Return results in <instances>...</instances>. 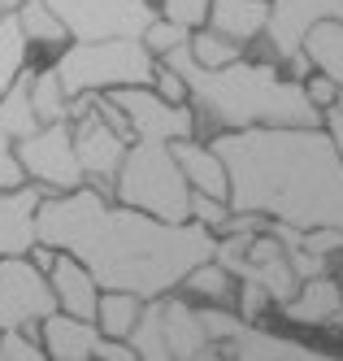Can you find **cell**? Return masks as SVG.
<instances>
[{
    "mask_svg": "<svg viewBox=\"0 0 343 361\" xmlns=\"http://www.w3.org/2000/svg\"><path fill=\"white\" fill-rule=\"evenodd\" d=\"M222 357H239V361H261V357H282V361H308V357H326V348L308 344V340H296L287 331H274L266 318L261 322H248L239 340L222 344Z\"/></svg>",
    "mask_w": 343,
    "mask_h": 361,
    "instance_id": "obj_15",
    "label": "cell"
},
{
    "mask_svg": "<svg viewBox=\"0 0 343 361\" xmlns=\"http://www.w3.org/2000/svg\"><path fill=\"white\" fill-rule=\"evenodd\" d=\"M304 57L313 70L330 74L339 83V105H343V18H326L304 35Z\"/></svg>",
    "mask_w": 343,
    "mask_h": 361,
    "instance_id": "obj_22",
    "label": "cell"
},
{
    "mask_svg": "<svg viewBox=\"0 0 343 361\" xmlns=\"http://www.w3.org/2000/svg\"><path fill=\"white\" fill-rule=\"evenodd\" d=\"M96 361H139V353H135V344H130V340L100 335V340H96Z\"/></svg>",
    "mask_w": 343,
    "mask_h": 361,
    "instance_id": "obj_37",
    "label": "cell"
},
{
    "mask_svg": "<svg viewBox=\"0 0 343 361\" xmlns=\"http://www.w3.org/2000/svg\"><path fill=\"white\" fill-rule=\"evenodd\" d=\"M274 296L261 288L256 279H239V314L248 318V322H261V318H270L274 314Z\"/></svg>",
    "mask_w": 343,
    "mask_h": 361,
    "instance_id": "obj_33",
    "label": "cell"
},
{
    "mask_svg": "<svg viewBox=\"0 0 343 361\" xmlns=\"http://www.w3.org/2000/svg\"><path fill=\"white\" fill-rule=\"evenodd\" d=\"M178 292H187L192 300H204V305H235L239 309V279H235L218 257H204L200 266H192Z\"/></svg>",
    "mask_w": 343,
    "mask_h": 361,
    "instance_id": "obj_21",
    "label": "cell"
},
{
    "mask_svg": "<svg viewBox=\"0 0 343 361\" xmlns=\"http://www.w3.org/2000/svg\"><path fill=\"white\" fill-rule=\"evenodd\" d=\"M66 22L70 39H144L156 0H48Z\"/></svg>",
    "mask_w": 343,
    "mask_h": 361,
    "instance_id": "obj_6",
    "label": "cell"
},
{
    "mask_svg": "<svg viewBox=\"0 0 343 361\" xmlns=\"http://www.w3.org/2000/svg\"><path fill=\"white\" fill-rule=\"evenodd\" d=\"M48 192L39 183H22L0 192V257H13V252H31L35 248V209Z\"/></svg>",
    "mask_w": 343,
    "mask_h": 361,
    "instance_id": "obj_14",
    "label": "cell"
},
{
    "mask_svg": "<svg viewBox=\"0 0 343 361\" xmlns=\"http://www.w3.org/2000/svg\"><path fill=\"white\" fill-rule=\"evenodd\" d=\"M35 235L74 252L100 288H122L144 300L178 292L187 270L213 257L218 244V235L200 222H161L92 183L48 192L35 209Z\"/></svg>",
    "mask_w": 343,
    "mask_h": 361,
    "instance_id": "obj_1",
    "label": "cell"
},
{
    "mask_svg": "<svg viewBox=\"0 0 343 361\" xmlns=\"http://www.w3.org/2000/svg\"><path fill=\"white\" fill-rule=\"evenodd\" d=\"M0 361H5V344H0Z\"/></svg>",
    "mask_w": 343,
    "mask_h": 361,
    "instance_id": "obj_40",
    "label": "cell"
},
{
    "mask_svg": "<svg viewBox=\"0 0 343 361\" xmlns=\"http://www.w3.org/2000/svg\"><path fill=\"white\" fill-rule=\"evenodd\" d=\"M326 18H343V0H270L266 53L261 57H274L292 79H304L313 70L304 57V35Z\"/></svg>",
    "mask_w": 343,
    "mask_h": 361,
    "instance_id": "obj_7",
    "label": "cell"
},
{
    "mask_svg": "<svg viewBox=\"0 0 343 361\" xmlns=\"http://www.w3.org/2000/svg\"><path fill=\"white\" fill-rule=\"evenodd\" d=\"M61 83L70 96L78 92H113V87H152L161 57L144 39H70L57 57Z\"/></svg>",
    "mask_w": 343,
    "mask_h": 361,
    "instance_id": "obj_5",
    "label": "cell"
},
{
    "mask_svg": "<svg viewBox=\"0 0 343 361\" xmlns=\"http://www.w3.org/2000/svg\"><path fill=\"white\" fill-rule=\"evenodd\" d=\"M39 340L48 348V361H96V340L100 326L96 318H78V314H48L39 322Z\"/></svg>",
    "mask_w": 343,
    "mask_h": 361,
    "instance_id": "obj_17",
    "label": "cell"
},
{
    "mask_svg": "<svg viewBox=\"0 0 343 361\" xmlns=\"http://www.w3.org/2000/svg\"><path fill=\"white\" fill-rule=\"evenodd\" d=\"M196 309H200V322L208 331V340H213L218 348L230 344V340H239L244 326H248V318L235 305H204V300H196Z\"/></svg>",
    "mask_w": 343,
    "mask_h": 361,
    "instance_id": "obj_29",
    "label": "cell"
},
{
    "mask_svg": "<svg viewBox=\"0 0 343 361\" xmlns=\"http://www.w3.org/2000/svg\"><path fill=\"white\" fill-rule=\"evenodd\" d=\"M22 183H31L22 170V157H18V140L9 131H0V192H9V188H22Z\"/></svg>",
    "mask_w": 343,
    "mask_h": 361,
    "instance_id": "obj_34",
    "label": "cell"
},
{
    "mask_svg": "<svg viewBox=\"0 0 343 361\" xmlns=\"http://www.w3.org/2000/svg\"><path fill=\"white\" fill-rule=\"evenodd\" d=\"M113 200L161 222H192V183L166 140H130L113 178Z\"/></svg>",
    "mask_w": 343,
    "mask_h": 361,
    "instance_id": "obj_4",
    "label": "cell"
},
{
    "mask_svg": "<svg viewBox=\"0 0 343 361\" xmlns=\"http://www.w3.org/2000/svg\"><path fill=\"white\" fill-rule=\"evenodd\" d=\"M130 344H135V353L144 361H170V340H166V300L152 296L144 300V314L135 322V331H130Z\"/></svg>",
    "mask_w": 343,
    "mask_h": 361,
    "instance_id": "obj_25",
    "label": "cell"
},
{
    "mask_svg": "<svg viewBox=\"0 0 343 361\" xmlns=\"http://www.w3.org/2000/svg\"><path fill=\"white\" fill-rule=\"evenodd\" d=\"M170 148H174L182 174H187L192 192H208V196L230 200V170H226L222 152H218L213 144L200 140V135H187V140H174Z\"/></svg>",
    "mask_w": 343,
    "mask_h": 361,
    "instance_id": "obj_19",
    "label": "cell"
},
{
    "mask_svg": "<svg viewBox=\"0 0 343 361\" xmlns=\"http://www.w3.org/2000/svg\"><path fill=\"white\" fill-rule=\"evenodd\" d=\"M48 283H52V292H57V305L66 309V314H78V318H96V309H100V283L96 274L78 262L74 252H57V262L48 266Z\"/></svg>",
    "mask_w": 343,
    "mask_h": 361,
    "instance_id": "obj_18",
    "label": "cell"
},
{
    "mask_svg": "<svg viewBox=\"0 0 343 361\" xmlns=\"http://www.w3.org/2000/svg\"><path fill=\"white\" fill-rule=\"evenodd\" d=\"M18 157L31 183L44 192H74L87 183L83 161L74 152V126L70 122H44L35 135L18 140Z\"/></svg>",
    "mask_w": 343,
    "mask_h": 361,
    "instance_id": "obj_9",
    "label": "cell"
},
{
    "mask_svg": "<svg viewBox=\"0 0 343 361\" xmlns=\"http://www.w3.org/2000/svg\"><path fill=\"white\" fill-rule=\"evenodd\" d=\"M304 92H308V100H313L322 114H326L330 105H339V83L330 79V74H322V70H308V74H304Z\"/></svg>",
    "mask_w": 343,
    "mask_h": 361,
    "instance_id": "obj_35",
    "label": "cell"
},
{
    "mask_svg": "<svg viewBox=\"0 0 343 361\" xmlns=\"http://www.w3.org/2000/svg\"><path fill=\"white\" fill-rule=\"evenodd\" d=\"M18 5H22V0H0V18H9V13H18Z\"/></svg>",
    "mask_w": 343,
    "mask_h": 361,
    "instance_id": "obj_39",
    "label": "cell"
},
{
    "mask_svg": "<svg viewBox=\"0 0 343 361\" xmlns=\"http://www.w3.org/2000/svg\"><path fill=\"white\" fill-rule=\"evenodd\" d=\"M270 22V0H213L208 5V27L239 39V44H261Z\"/></svg>",
    "mask_w": 343,
    "mask_h": 361,
    "instance_id": "obj_20",
    "label": "cell"
},
{
    "mask_svg": "<svg viewBox=\"0 0 343 361\" xmlns=\"http://www.w3.org/2000/svg\"><path fill=\"white\" fill-rule=\"evenodd\" d=\"M0 344H5V361H44V357H48L39 331H26V326L0 331Z\"/></svg>",
    "mask_w": 343,
    "mask_h": 361,
    "instance_id": "obj_31",
    "label": "cell"
},
{
    "mask_svg": "<svg viewBox=\"0 0 343 361\" xmlns=\"http://www.w3.org/2000/svg\"><path fill=\"white\" fill-rule=\"evenodd\" d=\"M31 66V39H26L18 13L0 18V96L13 87V79Z\"/></svg>",
    "mask_w": 343,
    "mask_h": 361,
    "instance_id": "obj_26",
    "label": "cell"
},
{
    "mask_svg": "<svg viewBox=\"0 0 343 361\" xmlns=\"http://www.w3.org/2000/svg\"><path fill=\"white\" fill-rule=\"evenodd\" d=\"M18 22H22V31L26 39H31V48H61L70 44V31H66V22L57 18V9L48 5V0H22L18 5Z\"/></svg>",
    "mask_w": 343,
    "mask_h": 361,
    "instance_id": "obj_24",
    "label": "cell"
},
{
    "mask_svg": "<svg viewBox=\"0 0 343 361\" xmlns=\"http://www.w3.org/2000/svg\"><path fill=\"white\" fill-rule=\"evenodd\" d=\"M31 100H35V114L39 122H70V92L61 83L57 66H39L35 79H31Z\"/></svg>",
    "mask_w": 343,
    "mask_h": 361,
    "instance_id": "obj_27",
    "label": "cell"
},
{
    "mask_svg": "<svg viewBox=\"0 0 343 361\" xmlns=\"http://www.w3.org/2000/svg\"><path fill=\"white\" fill-rule=\"evenodd\" d=\"M70 126H74V152H78V161H83L87 183L113 196V178L122 170V157H126L130 140L118 131V126L104 122L96 109H87L83 118H74Z\"/></svg>",
    "mask_w": 343,
    "mask_h": 361,
    "instance_id": "obj_11",
    "label": "cell"
},
{
    "mask_svg": "<svg viewBox=\"0 0 343 361\" xmlns=\"http://www.w3.org/2000/svg\"><path fill=\"white\" fill-rule=\"evenodd\" d=\"M161 61H170L187 83L200 140L244 126H322V109L308 100L304 79H292L274 57L248 53L230 66H200L182 44Z\"/></svg>",
    "mask_w": 343,
    "mask_h": 361,
    "instance_id": "obj_3",
    "label": "cell"
},
{
    "mask_svg": "<svg viewBox=\"0 0 343 361\" xmlns=\"http://www.w3.org/2000/svg\"><path fill=\"white\" fill-rule=\"evenodd\" d=\"M57 292L48 283V270L31 262V252L0 257V331L26 326L39 331L48 314H57Z\"/></svg>",
    "mask_w": 343,
    "mask_h": 361,
    "instance_id": "obj_8",
    "label": "cell"
},
{
    "mask_svg": "<svg viewBox=\"0 0 343 361\" xmlns=\"http://www.w3.org/2000/svg\"><path fill=\"white\" fill-rule=\"evenodd\" d=\"M322 126H326V135L335 140V148L343 152V105H330V109L322 114Z\"/></svg>",
    "mask_w": 343,
    "mask_h": 361,
    "instance_id": "obj_38",
    "label": "cell"
},
{
    "mask_svg": "<svg viewBox=\"0 0 343 361\" xmlns=\"http://www.w3.org/2000/svg\"><path fill=\"white\" fill-rule=\"evenodd\" d=\"M139 314H144V296L122 292V288H104L100 292V309H96V326H100V335L130 340V331H135Z\"/></svg>",
    "mask_w": 343,
    "mask_h": 361,
    "instance_id": "obj_23",
    "label": "cell"
},
{
    "mask_svg": "<svg viewBox=\"0 0 343 361\" xmlns=\"http://www.w3.org/2000/svg\"><path fill=\"white\" fill-rule=\"evenodd\" d=\"M226 218H230V200L208 196V192H192V222H200V226L213 231V235H222Z\"/></svg>",
    "mask_w": 343,
    "mask_h": 361,
    "instance_id": "obj_32",
    "label": "cell"
},
{
    "mask_svg": "<svg viewBox=\"0 0 343 361\" xmlns=\"http://www.w3.org/2000/svg\"><path fill=\"white\" fill-rule=\"evenodd\" d=\"M187 48H192V57H196L200 66H230V61H239V57L252 53L248 44H239V39H230V35L213 31L208 22L192 31V44H187Z\"/></svg>",
    "mask_w": 343,
    "mask_h": 361,
    "instance_id": "obj_28",
    "label": "cell"
},
{
    "mask_svg": "<svg viewBox=\"0 0 343 361\" xmlns=\"http://www.w3.org/2000/svg\"><path fill=\"white\" fill-rule=\"evenodd\" d=\"M235 279H256L261 288L274 296V305L292 300L296 288H300V274L292 266V252H287V244L274 235V231H256V235H252L248 257L235 266Z\"/></svg>",
    "mask_w": 343,
    "mask_h": 361,
    "instance_id": "obj_12",
    "label": "cell"
},
{
    "mask_svg": "<svg viewBox=\"0 0 343 361\" xmlns=\"http://www.w3.org/2000/svg\"><path fill=\"white\" fill-rule=\"evenodd\" d=\"M339 309H343V283L335 274H313V279H300L296 296L282 300L278 314L292 326H330Z\"/></svg>",
    "mask_w": 343,
    "mask_h": 361,
    "instance_id": "obj_16",
    "label": "cell"
},
{
    "mask_svg": "<svg viewBox=\"0 0 343 361\" xmlns=\"http://www.w3.org/2000/svg\"><path fill=\"white\" fill-rule=\"evenodd\" d=\"M166 300V340H170V361H200V357H222V348L208 340V331L200 322L196 300L182 296H161Z\"/></svg>",
    "mask_w": 343,
    "mask_h": 361,
    "instance_id": "obj_13",
    "label": "cell"
},
{
    "mask_svg": "<svg viewBox=\"0 0 343 361\" xmlns=\"http://www.w3.org/2000/svg\"><path fill=\"white\" fill-rule=\"evenodd\" d=\"M144 44L152 48L156 57H170L174 48L192 44V27H182V22H174V18H161V13H156V18H152V27L144 31Z\"/></svg>",
    "mask_w": 343,
    "mask_h": 361,
    "instance_id": "obj_30",
    "label": "cell"
},
{
    "mask_svg": "<svg viewBox=\"0 0 343 361\" xmlns=\"http://www.w3.org/2000/svg\"><path fill=\"white\" fill-rule=\"evenodd\" d=\"M230 170V209L292 226H343V152L326 126H244L213 140Z\"/></svg>",
    "mask_w": 343,
    "mask_h": 361,
    "instance_id": "obj_2",
    "label": "cell"
},
{
    "mask_svg": "<svg viewBox=\"0 0 343 361\" xmlns=\"http://www.w3.org/2000/svg\"><path fill=\"white\" fill-rule=\"evenodd\" d=\"M152 87L161 92L166 100H187V83H182V74H178L170 61H161V66H156V79H152Z\"/></svg>",
    "mask_w": 343,
    "mask_h": 361,
    "instance_id": "obj_36",
    "label": "cell"
},
{
    "mask_svg": "<svg viewBox=\"0 0 343 361\" xmlns=\"http://www.w3.org/2000/svg\"><path fill=\"white\" fill-rule=\"evenodd\" d=\"M109 96L126 109L135 140H166V144H174V140L200 135L192 100H166L156 87H113Z\"/></svg>",
    "mask_w": 343,
    "mask_h": 361,
    "instance_id": "obj_10",
    "label": "cell"
}]
</instances>
